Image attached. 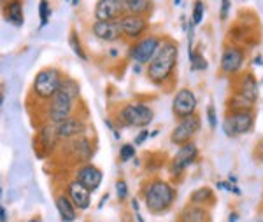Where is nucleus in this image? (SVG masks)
Here are the masks:
<instances>
[{"label": "nucleus", "mask_w": 263, "mask_h": 222, "mask_svg": "<svg viewBox=\"0 0 263 222\" xmlns=\"http://www.w3.org/2000/svg\"><path fill=\"white\" fill-rule=\"evenodd\" d=\"M177 54H179V49H177L176 42L163 41L156 56L147 65V79L153 84H163L165 80H168V77L174 74V68H176Z\"/></svg>", "instance_id": "obj_1"}, {"label": "nucleus", "mask_w": 263, "mask_h": 222, "mask_svg": "<svg viewBox=\"0 0 263 222\" xmlns=\"http://www.w3.org/2000/svg\"><path fill=\"white\" fill-rule=\"evenodd\" d=\"M176 201V189L165 180H153L144 187V203L151 213H163Z\"/></svg>", "instance_id": "obj_2"}, {"label": "nucleus", "mask_w": 263, "mask_h": 222, "mask_svg": "<svg viewBox=\"0 0 263 222\" xmlns=\"http://www.w3.org/2000/svg\"><path fill=\"white\" fill-rule=\"evenodd\" d=\"M63 74L58 68H42L35 74L33 77V84H32V89L35 93L37 98L41 100H53L54 95L62 89V84H63Z\"/></svg>", "instance_id": "obj_3"}, {"label": "nucleus", "mask_w": 263, "mask_h": 222, "mask_svg": "<svg viewBox=\"0 0 263 222\" xmlns=\"http://www.w3.org/2000/svg\"><path fill=\"white\" fill-rule=\"evenodd\" d=\"M120 119L126 126L144 128L155 119V112L144 102H132V104H126L120 110Z\"/></svg>", "instance_id": "obj_4"}, {"label": "nucleus", "mask_w": 263, "mask_h": 222, "mask_svg": "<svg viewBox=\"0 0 263 222\" xmlns=\"http://www.w3.org/2000/svg\"><path fill=\"white\" fill-rule=\"evenodd\" d=\"M160 46H162V39L156 35H147L137 41L130 48V58L139 65H149L153 58L156 56Z\"/></svg>", "instance_id": "obj_5"}, {"label": "nucleus", "mask_w": 263, "mask_h": 222, "mask_svg": "<svg viewBox=\"0 0 263 222\" xmlns=\"http://www.w3.org/2000/svg\"><path fill=\"white\" fill-rule=\"evenodd\" d=\"M254 125L253 112H228L223 121V130L227 136H237L249 133Z\"/></svg>", "instance_id": "obj_6"}, {"label": "nucleus", "mask_w": 263, "mask_h": 222, "mask_svg": "<svg viewBox=\"0 0 263 222\" xmlns=\"http://www.w3.org/2000/svg\"><path fill=\"white\" fill-rule=\"evenodd\" d=\"M72 105H74V98H72L69 93L60 89V91L54 95L53 100L49 102V121L57 126V125H60V123L67 121V119H70Z\"/></svg>", "instance_id": "obj_7"}, {"label": "nucleus", "mask_w": 263, "mask_h": 222, "mask_svg": "<svg viewBox=\"0 0 263 222\" xmlns=\"http://www.w3.org/2000/svg\"><path fill=\"white\" fill-rule=\"evenodd\" d=\"M197 96L190 88H181L179 91L176 93L172 102V112L176 117L179 119H186L192 117L197 112Z\"/></svg>", "instance_id": "obj_8"}, {"label": "nucleus", "mask_w": 263, "mask_h": 222, "mask_svg": "<svg viewBox=\"0 0 263 222\" xmlns=\"http://www.w3.org/2000/svg\"><path fill=\"white\" fill-rule=\"evenodd\" d=\"M198 130H200V117H198L197 114L192 116V117L181 119L179 125L172 130L171 142L179 145V147H182V145L192 142V138H193L195 133H197Z\"/></svg>", "instance_id": "obj_9"}, {"label": "nucleus", "mask_w": 263, "mask_h": 222, "mask_svg": "<svg viewBox=\"0 0 263 222\" xmlns=\"http://www.w3.org/2000/svg\"><path fill=\"white\" fill-rule=\"evenodd\" d=\"M197 157H198L197 145H195L193 142L182 145V147H179V151L176 152V156H174V159H172L171 173L176 175V177H179V175L184 172L188 166H192L195 161H197Z\"/></svg>", "instance_id": "obj_10"}, {"label": "nucleus", "mask_w": 263, "mask_h": 222, "mask_svg": "<svg viewBox=\"0 0 263 222\" xmlns=\"http://www.w3.org/2000/svg\"><path fill=\"white\" fill-rule=\"evenodd\" d=\"M121 33L128 39H139L142 33L147 30V21L144 16H134V14H123L120 19Z\"/></svg>", "instance_id": "obj_11"}, {"label": "nucleus", "mask_w": 263, "mask_h": 222, "mask_svg": "<svg viewBox=\"0 0 263 222\" xmlns=\"http://www.w3.org/2000/svg\"><path fill=\"white\" fill-rule=\"evenodd\" d=\"M244 65V51L237 46H228L227 49L223 51V56H221V72L223 74H237V72L242 68Z\"/></svg>", "instance_id": "obj_12"}, {"label": "nucleus", "mask_w": 263, "mask_h": 222, "mask_svg": "<svg viewBox=\"0 0 263 222\" xmlns=\"http://www.w3.org/2000/svg\"><path fill=\"white\" fill-rule=\"evenodd\" d=\"M123 12L121 0H99L95 6V19L97 21H118Z\"/></svg>", "instance_id": "obj_13"}, {"label": "nucleus", "mask_w": 263, "mask_h": 222, "mask_svg": "<svg viewBox=\"0 0 263 222\" xmlns=\"http://www.w3.org/2000/svg\"><path fill=\"white\" fill-rule=\"evenodd\" d=\"M102 178H104V173H102L100 168H97L95 165H83L81 168L76 173V178L79 184H83L86 189L90 191H97L102 184Z\"/></svg>", "instance_id": "obj_14"}, {"label": "nucleus", "mask_w": 263, "mask_h": 222, "mask_svg": "<svg viewBox=\"0 0 263 222\" xmlns=\"http://www.w3.org/2000/svg\"><path fill=\"white\" fill-rule=\"evenodd\" d=\"M67 196L72 199V203L76 205L78 210H88L91 203V191L86 189L83 184H79L78 180H72L67 186Z\"/></svg>", "instance_id": "obj_15"}, {"label": "nucleus", "mask_w": 263, "mask_h": 222, "mask_svg": "<svg viewBox=\"0 0 263 222\" xmlns=\"http://www.w3.org/2000/svg\"><path fill=\"white\" fill-rule=\"evenodd\" d=\"M91 30H93V35L104 42H112L123 35L120 28V21H95Z\"/></svg>", "instance_id": "obj_16"}, {"label": "nucleus", "mask_w": 263, "mask_h": 222, "mask_svg": "<svg viewBox=\"0 0 263 222\" xmlns=\"http://www.w3.org/2000/svg\"><path fill=\"white\" fill-rule=\"evenodd\" d=\"M86 130V125L78 117H70L67 121L57 125V136L60 140H72L76 136H81Z\"/></svg>", "instance_id": "obj_17"}, {"label": "nucleus", "mask_w": 263, "mask_h": 222, "mask_svg": "<svg viewBox=\"0 0 263 222\" xmlns=\"http://www.w3.org/2000/svg\"><path fill=\"white\" fill-rule=\"evenodd\" d=\"M54 205H57V210L60 213L63 222H74L76 217H78V208L72 203V199L67 194H58L57 199H54Z\"/></svg>", "instance_id": "obj_18"}, {"label": "nucleus", "mask_w": 263, "mask_h": 222, "mask_svg": "<svg viewBox=\"0 0 263 222\" xmlns=\"http://www.w3.org/2000/svg\"><path fill=\"white\" fill-rule=\"evenodd\" d=\"M237 93L242 95L244 98H248V100L253 102V104H256V100H258V80L251 72H248V74L242 75V79H240V83H239V91Z\"/></svg>", "instance_id": "obj_19"}, {"label": "nucleus", "mask_w": 263, "mask_h": 222, "mask_svg": "<svg viewBox=\"0 0 263 222\" xmlns=\"http://www.w3.org/2000/svg\"><path fill=\"white\" fill-rule=\"evenodd\" d=\"M211 215L205 208L197 207V205L190 203L188 207H184L179 213V222H209Z\"/></svg>", "instance_id": "obj_20"}, {"label": "nucleus", "mask_w": 263, "mask_h": 222, "mask_svg": "<svg viewBox=\"0 0 263 222\" xmlns=\"http://www.w3.org/2000/svg\"><path fill=\"white\" fill-rule=\"evenodd\" d=\"M4 18L6 21H9L14 27H23L25 18H23V6L18 0H11L4 6Z\"/></svg>", "instance_id": "obj_21"}, {"label": "nucleus", "mask_w": 263, "mask_h": 222, "mask_svg": "<svg viewBox=\"0 0 263 222\" xmlns=\"http://www.w3.org/2000/svg\"><path fill=\"white\" fill-rule=\"evenodd\" d=\"M69 147L74 151V156L78 157L79 161H84V163H86V161L90 159L91 154H93L90 142H88V138H84L83 135L69 140Z\"/></svg>", "instance_id": "obj_22"}, {"label": "nucleus", "mask_w": 263, "mask_h": 222, "mask_svg": "<svg viewBox=\"0 0 263 222\" xmlns=\"http://www.w3.org/2000/svg\"><path fill=\"white\" fill-rule=\"evenodd\" d=\"M123 2V12L134 16H144L151 9V2L147 0H121Z\"/></svg>", "instance_id": "obj_23"}, {"label": "nucleus", "mask_w": 263, "mask_h": 222, "mask_svg": "<svg viewBox=\"0 0 263 222\" xmlns=\"http://www.w3.org/2000/svg\"><path fill=\"white\" fill-rule=\"evenodd\" d=\"M213 198H214L213 189H209V187H200V189H197L192 194V198H190V203H192V205H200V207H205L207 203L213 201Z\"/></svg>", "instance_id": "obj_24"}, {"label": "nucleus", "mask_w": 263, "mask_h": 222, "mask_svg": "<svg viewBox=\"0 0 263 222\" xmlns=\"http://www.w3.org/2000/svg\"><path fill=\"white\" fill-rule=\"evenodd\" d=\"M58 140L57 136V126L51 125V126H44L41 131V144L42 147L46 149V151H49V149H53L54 142Z\"/></svg>", "instance_id": "obj_25"}, {"label": "nucleus", "mask_w": 263, "mask_h": 222, "mask_svg": "<svg viewBox=\"0 0 263 222\" xmlns=\"http://www.w3.org/2000/svg\"><path fill=\"white\" fill-rule=\"evenodd\" d=\"M188 56H190V62H192L193 70H205L207 68V59L203 58V54L195 53L192 48H188Z\"/></svg>", "instance_id": "obj_26"}, {"label": "nucleus", "mask_w": 263, "mask_h": 222, "mask_svg": "<svg viewBox=\"0 0 263 222\" xmlns=\"http://www.w3.org/2000/svg\"><path fill=\"white\" fill-rule=\"evenodd\" d=\"M39 16H41V28H44L49 21V16H51V7L46 0H42L39 4Z\"/></svg>", "instance_id": "obj_27"}, {"label": "nucleus", "mask_w": 263, "mask_h": 222, "mask_svg": "<svg viewBox=\"0 0 263 222\" xmlns=\"http://www.w3.org/2000/svg\"><path fill=\"white\" fill-rule=\"evenodd\" d=\"M134 156H135V145H134V144H125V145H121V149H120V159L123 161V163L130 161Z\"/></svg>", "instance_id": "obj_28"}, {"label": "nucleus", "mask_w": 263, "mask_h": 222, "mask_svg": "<svg viewBox=\"0 0 263 222\" xmlns=\"http://www.w3.org/2000/svg\"><path fill=\"white\" fill-rule=\"evenodd\" d=\"M62 91L69 93V95L76 100V96L79 95V86L72 79H65V80H63V84H62Z\"/></svg>", "instance_id": "obj_29"}, {"label": "nucleus", "mask_w": 263, "mask_h": 222, "mask_svg": "<svg viewBox=\"0 0 263 222\" xmlns=\"http://www.w3.org/2000/svg\"><path fill=\"white\" fill-rule=\"evenodd\" d=\"M69 42H70V48H72V51H74V53L78 54V56L81 58V59H86V54H84V49L81 48V44H79L78 35H76L74 32L70 33V39H69Z\"/></svg>", "instance_id": "obj_30"}, {"label": "nucleus", "mask_w": 263, "mask_h": 222, "mask_svg": "<svg viewBox=\"0 0 263 222\" xmlns=\"http://www.w3.org/2000/svg\"><path fill=\"white\" fill-rule=\"evenodd\" d=\"M203 11H205V6L202 2H195L193 4V25H200L203 19Z\"/></svg>", "instance_id": "obj_31"}, {"label": "nucleus", "mask_w": 263, "mask_h": 222, "mask_svg": "<svg viewBox=\"0 0 263 222\" xmlns=\"http://www.w3.org/2000/svg\"><path fill=\"white\" fill-rule=\"evenodd\" d=\"M116 193H118V198L120 199H125L126 196H128V186H126L125 180L116 182Z\"/></svg>", "instance_id": "obj_32"}, {"label": "nucleus", "mask_w": 263, "mask_h": 222, "mask_svg": "<svg viewBox=\"0 0 263 222\" xmlns=\"http://www.w3.org/2000/svg\"><path fill=\"white\" fill-rule=\"evenodd\" d=\"M207 119H209V125L211 128H216L218 126V119H216V110L213 105L207 107Z\"/></svg>", "instance_id": "obj_33"}, {"label": "nucleus", "mask_w": 263, "mask_h": 222, "mask_svg": "<svg viewBox=\"0 0 263 222\" xmlns=\"http://www.w3.org/2000/svg\"><path fill=\"white\" fill-rule=\"evenodd\" d=\"M149 131H147V130H144V131H141V133H139V136H137V138H135V142H134V145H141L142 142H144V140H146V138H149Z\"/></svg>", "instance_id": "obj_34"}, {"label": "nucleus", "mask_w": 263, "mask_h": 222, "mask_svg": "<svg viewBox=\"0 0 263 222\" xmlns=\"http://www.w3.org/2000/svg\"><path fill=\"white\" fill-rule=\"evenodd\" d=\"M230 7H232V2H228V0L221 2V19H224L228 16V11H230Z\"/></svg>", "instance_id": "obj_35"}, {"label": "nucleus", "mask_w": 263, "mask_h": 222, "mask_svg": "<svg viewBox=\"0 0 263 222\" xmlns=\"http://www.w3.org/2000/svg\"><path fill=\"white\" fill-rule=\"evenodd\" d=\"M0 222H7V212H6V207L0 208Z\"/></svg>", "instance_id": "obj_36"}, {"label": "nucleus", "mask_w": 263, "mask_h": 222, "mask_svg": "<svg viewBox=\"0 0 263 222\" xmlns=\"http://www.w3.org/2000/svg\"><path fill=\"white\" fill-rule=\"evenodd\" d=\"M107 199H109V194L102 196V199H100V203H99V208H102V207H104V203L107 201Z\"/></svg>", "instance_id": "obj_37"}, {"label": "nucleus", "mask_w": 263, "mask_h": 222, "mask_svg": "<svg viewBox=\"0 0 263 222\" xmlns=\"http://www.w3.org/2000/svg\"><path fill=\"white\" fill-rule=\"evenodd\" d=\"M232 193L239 196V194H240V189H239V187H237V186H233V187H232Z\"/></svg>", "instance_id": "obj_38"}, {"label": "nucleus", "mask_w": 263, "mask_h": 222, "mask_svg": "<svg viewBox=\"0 0 263 222\" xmlns=\"http://www.w3.org/2000/svg\"><path fill=\"white\" fill-rule=\"evenodd\" d=\"M237 217H239L237 213H232V215H230V220H228V222H237Z\"/></svg>", "instance_id": "obj_39"}, {"label": "nucleus", "mask_w": 263, "mask_h": 222, "mask_svg": "<svg viewBox=\"0 0 263 222\" xmlns=\"http://www.w3.org/2000/svg\"><path fill=\"white\" fill-rule=\"evenodd\" d=\"M228 180H230L232 184H235V182H237V177H233V175H230V178H228Z\"/></svg>", "instance_id": "obj_40"}]
</instances>
